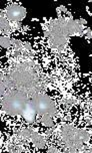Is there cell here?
Wrapping results in <instances>:
<instances>
[{
	"label": "cell",
	"mask_w": 92,
	"mask_h": 153,
	"mask_svg": "<svg viewBox=\"0 0 92 153\" xmlns=\"http://www.w3.org/2000/svg\"><path fill=\"white\" fill-rule=\"evenodd\" d=\"M80 137L84 144L87 143V142L90 140V135H89V133L85 129H80Z\"/></svg>",
	"instance_id": "9"
},
{
	"label": "cell",
	"mask_w": 92,
	"mask_h": 153,
	"mask_svg": "<svg viewBox=\"0 0 92 153\" xmlns=\"http://www.w3.org/2000/svg\"><path fill=\"white\" fill-rule=\"evenodd\" d=\"M29 97L17 89L8 90L1 97V110L10 116L22 115L29 103Z\"/></svg>",
	"instance_id": "1"
},
{
	"label": "cell",
	"mask_w": 92,
	"mask_h": 153,
	"mask_svg": "<svg viewBox=\"0 0 92 153\" xmlns=\"http://www.w3.org/2000/svg\"><path fill=\"white\" fill-rule=\"evenodd\" d=\"M59 9H60V11H62V12H65V13L68 12V10H67L65 5H60V6H59Z\"/></svg>",
	"instance_id": "13"
},
{
	"label": "cell",
	"mask_w": 92,
	"mask_h": 153,
	"mask_svg": "<svg viewBox=\"0 0 92 153\" xmlns=\"http://www.w3.org/2000/svg\"><path fill=\"white\" fill-rule=\"evenodd\" d=\"M47 153H61L59 150L56 148L55 146H53V145H51L49 148H48V150H47Z\"/></svg>",
	"instance_id": "12"
},
{
	"label": "cell",
	"mask_w": 92,
	"mask_h": 153,
	"mask_svg": "<svg viewBox=\"0 0 92 153\" xmlns=\"http://www.w3.org/2000/svg\"><path fill=\"white\" fill-rule=\"evenodd\" d=\"M0 31L2 35H9L12 31V26L10 25L9 20L6 17L5 10H1V15H0Z\"/></svg>",
	"instance_id": "5"
},
{
	"label": "cell",
	"mask_w": 92,
	"mask_h": 153,
	"mask_svg": "<svg viewBox=\"0 0 92 153\" xmlns=\"http://www.w3.org/2000/svg\"><path fill=\"white\" fill-rule=\"evenodd\" d=\"M29 140H30V142L35 147H36V148H39V149L44 148L45 145H46L45 138L43 137L41 134H39L38 132H37V131L33 132V134L31 135V137Z\"/></svg>",
	"instance_id": "6"
},
{
	"label": "cell",
	"mask_w": 92,
	"mask_h": 153,
	"mask_svg": "<svg viewBox=\"0 0 92 153\" xmlns=\"http://www.w3.org/2000/svg\"><path fill=\"white\" fill-rule=\"evenodd\" d=\"M53 132V129H48L47 131H46V134H48V135H50L51 133Z\"/></svg>",
	"instance_id": "16"
},
{
	"label": "cell",
	"mask_w": 92,
	"mask_h": 153,
	"mask_svg": "<svg viewBox=\"0 0 92 153\" xmlns=\"http://www.w3.org/2000/svg\"><path fill=\"white\" fill-rule=\"evenodd\" d=\"M30 100L37 115H39L40 117L44 114H49L51 117H54L57 114L55 102L45 93H38L33 96Z\"/></svg>",
	"instance_id": "3"
},
{
	"label": "cell",
	"mask_w": 92,
	"mask_h": 153,
	"mask_svg": "<svg viewBox=\"0 0 92 153\" xmlns=\"http://www.w3.org/2000/svg\"><path fill=\"white\" fill-rule=\"evenodd\" d=\"M79 21H80V23H81V25H83V26H85L86 24H87V20H86L85 18H79Z\"/></svg>",
	"instance_id": "14"
},
{
	"label": "cell",
	"mask_w": 92,
	"mask_h": 153,
	"mask_svg": "<svg viewBox=\"0 0 92 153\" xmlns=\"http://www.w3.org/2000/svg\"><path fill=\"white\" fill-rule=\"evenodd\" d=\"M12 38L9 35H1L0 37V45L3 48H10L12 45Z\"/></svg>",
	"instance_id": "8"
},
{
	"label": "cell",
	"mask_w": 92,
	"mask_h": 153,
	"mask_svg": "<svg viewBox=\"0 0 92 153\" xmlns=\"http://www.w3.org/2000/svg\"><path fill=\"white\" fill-rule=\"evenodd\" d=\"M5 14H6V17L9 21L20 22L25 18L26 9L21 4L13 2V3L8 5L5 9Z\"/></svg>",
	"instance_id": "4"
},
{
	"label": "cell",
	"mask_w": 92,
	"mask_h": 153,
	"mask_svg": "<svg viewBox=\"0 0 92 153\" xmlns=\"http://www.w3.org/2000/svg\"><path fill=\"white\" fill-rule=\"evenodd\" d=\"M60 138L63 142V145H65L69 149H74L78 151L84 147V143L80 137V129L71 124H64L61 127Z\"/></svg>",
	"instance_id": "2"
},
{
	"label": "cell",
	"mask_w": 92,
	"mask_h": 153,
	"mask_svg": "<svg viewBox=\"0 0 92 153\" xmlns=\"http://www.w3.org/2000/svg\"><path fill=\"white\" fill-rule=\"evenodd\" d=\"M23 48H24V50H26L27 51H33V48H32L31 43L29 42H23Z\"/></svg>",
	"instance_id": "11"
},
{
	"label": "cell",
	"mask_w": 92,
	"mask_h": 153,
	"mask_svg": "<svg viewBox=\"0 0 92 153\" xmlns=\"http://www.w3.org/2000/svg\"><path fill=\"white\" fill-rule=\"evenodd\" d=\"M40 122L44 125L45 127H53L54 126V121L52 117L49 114H44L40 117Z\"/></svg>",
	"instance_id": "7"
},
{
	"label": "cell",
	"mask_w": 92,
	"mask_h": 153,
	"mask_svg": "<svg viewBox=\"0 0 92 153\" xmlns=\"http://www.w3.org/2000/svg\"><path fill=\"white\" fill-rule=\"evenodd\" d=\"M84 36L86 39H88V40H90L92 38V29L90 27H86L84 29Z\"/></svg>",
	"instance_id": "10"
},
{
	"label": "cell",
	"mask_w": 92,
	"mask_h": 153,
	"mask_svg": "<svg viewBox=\"0 0 92 153\" xmlns=\"http://www.w3.org/2000/svg\"><path fill=\"white\" fill-rule=\"evenodd\" d=\"M65 153H78V151L77 150H74V149H69L68 148V150L65 152Z\"/></svg>",
	"instance_id": "15"
}]
</instances>
